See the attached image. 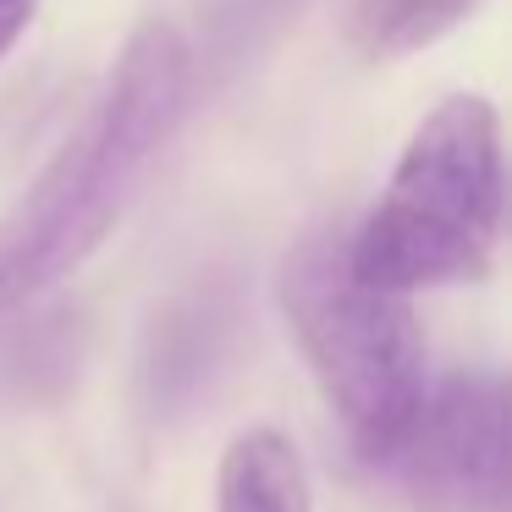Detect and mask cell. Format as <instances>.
Returning a JSON list of instances; mask_svg holds the SVG:
<instances>
[{
  "label": "cell",
  "mask_w": 512,
  "mask_h": 512,
  "mask_svg": "<svg viewBox=\"0 0 512 512\" xmlns=\"http://www.w3.org/2000/svg\"><path fill=\"white\" fill-rule=\"evenodd\" d=\"M424 512H512V369H457L375 468Z\"/></svg>",
  "instance_id": "cell-4"
},
{
  "label": "cell",
  "mask_w": 512,
  "mask_h": 512,
  "mask_svg": "<svg viewBox=\"0 0 512 512\" xmlns=\"http://www.w3.org/2000/svg\"><path fill=\"white\" fill-rule=\"evenodd\" d=\"M39 0H0V56L17 45V34H23L28 23H34Z\"/></svg>",
  "instance_id": "cell-7"
},
{
  "label": "cell",
  "mask_w": 512,
  "mask_h": 512,
  "mask_svg": "<svg viewBox=\"0 0 512 512\" xmlns=\"http://www.w3.org/2000/svg\"><path fill=\"white\" fill-rule=\"evenodd\" d=\"M507 221V149L496 105L446 94L402 149L380 204L353 226V270L380 292L413 298L490 270Z\"/></svg>",
  "instance_id": "cell-2"
},
{
  "label": "cell",
  "mask_w": 512,
  "mask_h": 512,
  "mask_svg": "<svg viewBox=\"0 0 512 512\" xmlns=\"http://www.w3.org/2000/svg\"><path fill=\"white\" fill-rule=\"evenodd\" d=\"M193 94L188 39L171 23H144L122 45L94 111L72 127L61 155L0 226V309L56 287L105 243L155 155L177 133Z\"/></svg>",
  "instance_id": "cell-1"
},
{
  "label": "cell",
  "mask_w": 512,
  "mask_h": 512,
  "mask_svg": "<svg viewBox=\"0 0 512 512\" xmlns=\"http://www.w3.org/2000/svg\"><path fill=\"white\" fill-rule=\"evenodd\" d=\"M281 309L364 463H386L424 408V331L408 298L353 270V232L314 226L281 265Z\"/></svg>",
  "instance_id": "cell-3"
},
{
  "label": "cell",
  "mask_w": 512,
  "mask_h": 512,
  "mask_svg": "<svg viewBox=\"0 0 512 512\" xmlns=\"http://www.w3.org/2000/svg\"><path fill=\"white\" fill-rule=\"evenodd\" d=\"M479 0H358L353 6V45L369 61H397L446 39Z\"/></svg>",
  "instance_id": "cell-6"
},
{
  "label": "cell",
  "mask_w": 512,
  "mask_h": 512,
  "mask_svg": "<svg viewBox=\"0 0 512 512\" xmlns=\"http://www.w3.org/2000/svg\"><path fill=\"white\" fill-rule=\"evenodd\" d=\"M215 512H309V474L281 430H243L221 457Z\"/></svg>",
  "instance_id": "cell-5"
}]
</instances>
